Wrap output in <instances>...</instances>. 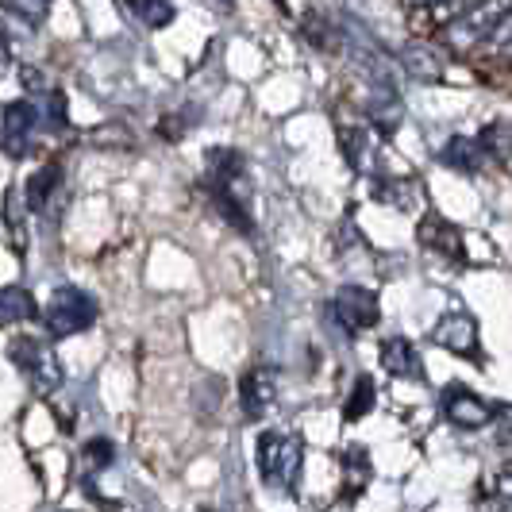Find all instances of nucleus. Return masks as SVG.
<instances>
[{
  "instance_id": "nucleus-9",
  "label": "nucleus",
  "mask_w": 512,
  "mask_h": 512,
  "mask_svg": "<svg viewBox=\"0 0 512 512\" xmlns=\"http://www.w3.org/2000/svg\"><path fill=\"white\" fill-rule=\"evenodd\" d=\"M382 366L385 374H393V378H424V370H420V351L412 347V339L405 335H389L382 339Z\"/></svg>"
},
{
  "instance_id": "nucleus-2",
  "label": "nucleus",
  "mask_w": 512,
  "mask_h": 512,
  "mask_svg": "<svg viewBox=\"0 0 512 512\" xmlns=\"http://www.w3.org/2000/svg\"><path fill=\"white\" fill-rule=\"evenodd\" d=\"M8 362L24 374L31 389L54 393L62 385V362L54 355V347L39 335H12L8 339Z\"/></svg>"
},
{
  "instance_id": "nucleus-25",
  "label": "nucleus",
  "mask_w": 512,
  "mask_h": 512,
  "mask_svg": "<svg viewBox=\"0 0 512 512\" xmlns=\"http://www.w3.org/2000/svg\"><path fill=\"white\" fill-rule=\"evenodd\" d=\"M220 4H228V8H231V4H235V0H220Z\"/></svg>"
},
{
  "instance_id": "nucleus-7",
  "label": "nucleus",
  "mask_w": 512,
  "mask_h": 512,
  "mask_svg": "<svg viewBox=\"0 0 512 512\" xmlns=\"http://www.w3.org/2000/svg\"><path fill=\"white\" fill-rule=\"evenodd\" d=\"M274 397H278V378H274V370H266V366H258L251 370L243 385H239V405H243V416L247 420H262L270 405H274Z\"/></svg>"
},
{
  "instance_id": "nucleus-6",
  "label": "nucleus",
  "mask_w": 512,
  "mask_h": 512,
  "mask_svg": "<svg viewBox=\"0 0 512 512\" xmlns=\"http://www.w3.org/2000/svg\"><path fill=\"white\" fill-rule=\"evenodd\" d=\"M335 320L347 328V332H366L378 324V293L362 289V285H343L332 301Z\"/></svg>"
},
{
  "instance_id": "nucleus-10",
  "label": "nucleus",
  "mask_w": 512,
  "mask_h": 512,
  "mask_svg": "<svg viewBox=\"0 0 512 512\" xmlns=\"http://www.w3.org/2000/svg\"><path fill=\"white\" fill-rule=\"evenodd\" d=\"M443 412L455 428H486V420L493 416L486 401H478L474 393H451V401H443Z\"/></svg>"
},
{
  "instance_id": "nucleus-8",
  "label": "nucleus",
  "mask_w": 512,
  "mask_h": 512,
  "mask_svg": "<svg viewBox=\"0 0 512 512\" xmlns=\"http://www.w3.org/2000/svg\"><path fill=\"white\" fill-rule=\"evenodd\" d=\"M436 339L455 355H474L478 351V320L470 312H451L439 320Z\"/></svg>"
},
{
  "instance_id": "nucleus-1",
  "label": "nucleus",
  "mask_w": 512,
  "mask_h": 512,
  "mask_svg": "<svg viewBox=\"0 0 512 512\" xmlns=\"http://www.w3.org/2000/svg\"><path fill=\"white\" fill-rule=\"evenodd\" d=\"M247 178V162L239 151H216L208 154V189L216 197L220 212L228 216L239 231H251V216H247V201L239 197V181Z\"/></svg>"
},
{
  "instance_id": "nucleus-23",
  "label": "nucleus",
  "mask_w": 512,
  "mask_h": 512,
  "mask_svg": "<svg viewBox=\"0 0 512 512\" xmlns=\"http://www.w3.org/2000/svg\"><path fill=\"white\" fill-rule=\"evenodd\" d=\"M409 8H424V12H436V8H443V4H451V0H405Z\"/></svg>"
},
{
  "instance_id": "nucleus-4",
  "label": "nucleus",
  "mask_w": 512,
  "mask_h": 512,
  "mask_svg": "<svg viewBox=\"0 0 512 512\" xmlns=\"http://www.w3.org/2000/svg\"><path fill=\"white\" fill-rule=\"evenodd\" d=\"M301 439L289 432H262L258 436V474L270 489H293L301 474Z\"/></svg>"
},
{
  "instance_id": "nucleus-21",
  "label": "nucleus",
  "mask_w": 512,
  "mask_h": 512,
  "mask_svg": "<svg viewBox=\"0 0 512 512\" xmlns=\"http://www.w3.org/2000/svg\"><path fill=\"white\" fill-rule=\"evenodd\" d=\"M428 58H432V54H428V51H416V47H412V51H405V62H409V70H412V74H420V77H436L439 70H436V66H432V62H428Z\"/></svg>"
},
{
  "instance_id": "nucleus-24",
  "label": "nucleus",
  "mask_w": 512,
  "mask_h": 512,
  "mask_svg": "<svg viewBox=\"0 0 512 512\" xmlns=\"http://www.w3.org/2000/svg\"><path fill=\"white\" fill-rule=\"evenodd\" d=\"M8 62H12V47H8V39L0 35V70H8Z\"/></svg>"
},
{
  "instance_id": "nucleus-19",
  "label": "nucleus",
  "mask_w": 512,
  "mask_h": 512,
  "mask_svg": "<svg viewBox=\"0 0 512 512\" xmlns=\"http://www.w3.org/2000/svg\"><path fill=\"white\" fill-rule=\"evenodd\" d=\"M370 405H374V382L362 374L359 382H355V393H351V401H347V416H351V420H359V416L370 409Z\"/></svg>"
},
{
  "instance_id": "nucleus-17",
  "label": "nucleus",
  "mask_w": 512,
  "mask_h": 512,
  "mask_svg": "<svg viewBox=\"0 0 512 512\" xmlns=\"http://www.w3.org/2000/svg\"><path fill=\"white\" fill-rule=\"evenodd\" d=\"M0 8H8L12 16H20L24 24H39L51 12V0H4Z\"/></svg>"
},
{
  "instance_id": "nucleus-13",
  "label": "nucleus",
  "mask_w": 512,
  "mask_h": 512,
  "mask_svg": "<svg viewBox=\"0 0 512 512\" xmlns=\"http://www.w3.org/2000/svg\"><path fill=\"white\" fill-rule=\"evenodd\" d=\"M35 316V297L20 289V285H4L0 289V328H12V324H24Z\"/></svg>"
},
{
  "instance_id": "nucleus-11",
  "label": "nucleus",
  "mask_w": 512,
  "mask_h": 512,
  "mask_svg": "<svg viewBox=\"0 0 512 512\" xmlns=\"http://www.w3.org/2000/svg\"><path fill=\"white\" fill-rule=\"evenodd\" d=\"M62 185V166L58 162H47V166H39L31 181H27V193H24V205L31 216H39V212H47L51 205V193Z\"/></svg>"
},
{
  "instance_id": "nucleus-14",
  "label": "nucleus",
  "mask_w": 512,
  "mask_h": 512,
  "mask_svg": "<svg viewBox=\"0 0 512 512\" xmlns=\"http://www.w3.org/2000/svg\"><path fill=\"white\" fill-rule=\"evenodd\" d=\"M482 139H466V135H455L447 147H443V162L447 166H455V170H474V166H482Z\"/></svg>"
},
{
  "instance_id": "nucleus-16",
  "label": "nucleus",
  "mask_w": 512,
  "mask_h": 512,
  "mask_svg": "<svg viewBox=\"0 0 512 512\" xmlns=\"http://www.w3.org/2000/svg\"><path fill=\"white\" fill-rule=\"evenodd\" d=\"M27 208V205H24ZM24 208H20V193H8L4 197V228H12V239H16V251L24 255Z\"/></svg>"
},
{
  "instance_id": "nucleus-12",
  "label": "nucleus",
  "mask_w": 512,
  "mask_h": 512,
  "mask_svg": "<svg viewBox=\"0 0 512 512\" xmlns=\"http://www.w3.org/2000/svg\"><path fill=\"white\" fill-rule=\"evenodd\" d=\"M124 12L139 27H147V31H158V27H166L178 16L174 0H124Z\"/></svg>"
},
{
  "instance_id": "nucleus-20",
  "label": "nucleus",
  "mask_w": 512,
  "mask_h": 512,
  "mask_svg": "<svg viewBox=\"0 0 512 512\" xmlns=\"http://www.w3.org/2000/svg\"><path fill=\"white\" fill-rule=\"evenodd\" d=\"M47 108H51V120H47V128H54V131L66 128V97H62L58 89H51V93H47Z\"/></svg>"
},
{
  "instance_id": "nucleus-5",
  "label": "nucleus",
  "mask_w": 512,
  "mask_h": 512,
  "mask_svg": "<svg viewBox=\"0 0 512 512\" xmlns=\"http://www.w3.org/2000/svg\"><path fill=\"white\" fill-rule=\"evenodd\" d=\"M39 120H43V112L31 101L4 104V112H0V147L12 154V158H24V154L35 147Z\"/></svg>"
},
{
  "instance_id": "nucleus-18",
  "label": "nucleus",
  "mask_w": 512,
  "mask_h": 512,
  "mask_svg": "<svg viewBox=\"0 0 512 512\" xmlns=\"http://www.w3.org/2000/svg\"><path fill=\"white\" fill-rule=\"evenodd\" d=\"M482 51H486L489 58H505V54L512 58V12L497 24V31L489 35V43L482 47Z\"/></svg>"
},
{
  "instance_id": "nucleus-15",
  "label": "nucleus",
  "mask_w": 512,
  "mask_h": 512,
  "mask_svg": "<svg viewBox=\"0 0 512 512\" xmlns=\"http://www.w3.org/2000/svg\"><path fill=\"white\" fill-rule=\"evenodd\" d=\"M116 459V447H112V439H93V443H85V451H81V474L89 478V474H101L108 470Z\"/></svg>"
},
{
  "instance_id": "nucleus-22",
  "label": "nucleus",
  "mask_w": 512,
  "mask_h": 512,
  "mask_svg": "<svg viewBox=\"0 0 512 512\" xmlns=\"http://www.w3.org/2000/svg\"><path fill=\"white\" fill-rule=\"evenodd\" d=\"M497 497H501V501H512V470L497 478Z\"/></svg>"
},
{
  "instance_id": "nucleus-3",
  "label": "nucleus",
  "mask_w": 512,
  "mask_h": 512,
  "mask_svg": "<svg viewBox=\"0 0 512 512\" xmlns=\"http://www.w3.org/2000/svg\"><path fill=\"white\" fill-rule=\"evenodd\" d=\"M93 324H97V305H93V297H89L85 289H77V285L54 289L51 297H47V305H43V328H47L51 339L89 332Z\"/></svg>"
}]
</instances>
